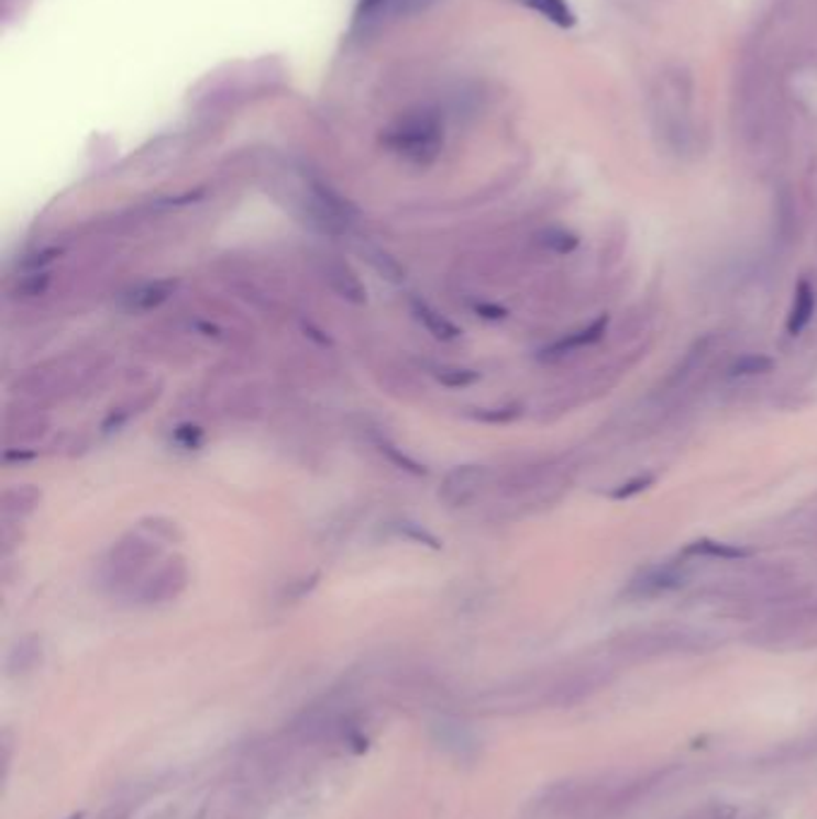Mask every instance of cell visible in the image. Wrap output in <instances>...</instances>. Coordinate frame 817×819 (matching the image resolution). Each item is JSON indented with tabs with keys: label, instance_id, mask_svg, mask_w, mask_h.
<instances>
[{
	"label": "cell",
	"instance_id": "cell-24",
	"mask_svg": "<svg viewBox=\"0 0 817 819\" xmlns=\"http://www.w3.org/2000/svg\"><path fill=\"white\" fill-rule=\"evenodd\" d=\"M99 819H130V812L125 808H109Z\"/></svg>",
	"mask_w": 817,
	"mask_h": 819
},
{
	"label": "cell",
	"instance_id": "cell-17",
	"mask_svg": "<svg viewBox=\"0 0 817 819\" xmlns=\"http://www.w3.org/2000/svg\"><path fill=\"white\" fill-rule=\"evenodd\" d=\"M479 379L477 372H471V369H444L439 374V381L446 384L451 388H459V386H471Z\"/></svg>",
	"mask_w": 817,
	"mask_h": 819
},
{
	"label": "cell",
	"instance_id": "cell-1",
	"mask_svg": "<svg viewBox=\"0 0 817 819\" xmlns=\"http://www.w3.org/2000/svg\"><path fill=\"white\" fill-rule=\"evenodd\" d=\"M384 144L415 166H430L444 146V120L430 109L408 111L386 130Z\"/></svg>",
	"mask_w": 817,
	"mask_h": 819
},
{
	"label": "cell",
	"instance_id": "cell-7",
	"mask_svg": "<svg viewBox=\"0 0 817 819\" xmlns=\"http://www.w3.org/2000/svg\"><path fill=\"white\" fill-rule=\"evenodd\" d=\"M173 288H176V284H173V280H156V284L140 286L137 290H132L128 295L125 307H128V310H132V312L156 310L158 305H164L170 298Z\"/></svg>",
	"mask_w": 817,
	"mask_h": 819
},
{
	"label": "cell",
	"instance_id": "cell-21",
	"mask_svg": "<svg viewBox=\"0 0 817 819\" xmlns=\"http://www.w3.org/2000/svg\"><path fill=\"white\" fill-rule=\"evenodd\" d=\"M48 286V274H34L30 280L24 284L26 295H42Z\"/></svg>",
	"mask_w": 817,
	"mask_h": 819
},
{
	"label": "cell",
	"instance_id": "cell-9",
	"mask_svg": "<svg viewBox=\"0 0 817 819\" xmlns=\"http://www.w3.org/2000/svg\"><path fill=\"white\" fill-rule=\"evenodd\" d=\"M518 3L534 10L544 20L561 26V30H568V26L575 24V12L571 10L566 0H518Z\"/></svg>",
	"mask_w": 817,
	"mask_h": 819
},
{
	"label": "cell",
	"instance_id": "cell-23",
	"mask_svg": "<svg viewBox=\"0 0 817 819\" xmlns=\"http://www.w3.org/2000/svg\"><path fill=\"white\" fill-rule=\"evenodd\" d=\"M382 3H384V0H360V5H357V18H360V20H365L367 15H372L374 10H379Z\"/></svg>",
	"mask_w": 817,
	"mask_h": 819
},
{
	"label": "cell",
	"instance_id": "cell-22",
	"mask_svg": "<svg viewBox=\"0 0 817 819\" xmlns=\"http://www.w3.org/2000/svg\"><path fill=\"white\" fill-rule=\"evenodd\" d=\"M475 310H477L479 317H485V319H504L506 317L504 307H497V305H477Z\"/></svg>",
	"mask_w": 817,
	"mask_h": 819
},
{
	"label": "cell",
	"instance_id": "cell-15",
	"mask_svg": "<svg viewBox=\"0 0 817 819\" xmlns=\"http://www.w3.org/2000/svg\"><path fill=\"white\" fill-rule=\"evenodd\" d=\"M369 262L386 280H391V284H400V280L406 278V272L400 268V264L394 257H388V254L382 252V250H372Z\"/></svg>",
	"mask_w": 817,
	"mask_h": 819
},
{
	"label": "cell",
	"instance_id": "cell-4",
	"mask_svg": "<svg viewBox=\"0 0 817 819\" xmlns=\"http://www.w3.org/2000/svg\"><path fill=\"white\" fill-rule=\"evenodd\" d=\"M324 274H327L329 286L336 290L343 300L353 302V305H365L367 302L365 284L360 280V276L347 264L329 262L327 268H324Z\"/></svg>",
	"mask_w": 817,
	"mask_h": 819
},
{
	"label": "cell",
	"instance_id": "cell-8",
	"mask_svg": "<svg viewBox=\"0 0 817 819\" xmlns=\"http://www.w3.org/2000/svg\"><path fill=\"white\" fill-rule=\"evenodd\" d=\"M813 314H815V290L808 280H801L794 290V305H792V312H788L786 331L792 335L803 333V329L810 324Z\"/></svg>",
	"mask_w": 817,
	"mask_h": 819
},
{
	"label": "cell",
	"instance_id": "cell-18",
	"mask_svg": "<svg viewBox=\"0 0 817 819\" xmlns=\"http://www.w3.org/2000/svg\"><path fill=\"white\" fill-rule=\"evenodd\" d=\"M398 530H400V534L408 536V540H412V542H420V544H427V546H432V549H439L441 546L434 534L422 530L420 525H415V522H400Z\"/></svg>",
	"mask_w": 817,
	"mask_h": 819
},
{
	"label": "cell",
	"instance_id": "cell-11",
	"mask_svg": "<svg viewBox=\"0 0 817 819\" xmlns=\"http://www.w3.org/2000/svg\"><path fill=\"white\" fill-rule=\"evenodd\" d=\"M38 662H42V644L36 640H22L8 656V674L24 676L26 671H32Z\"/></svg>",
	"mask_w": 817,
	"mask_h": 819
},
{
	"label": "cell",
	"instance_id": "cell-2",
	"mask_svg": "<svg viewBox=\"0 0 817 819\" xmlns=\"http://www.w3.org/2000/svg\"><path fill=\"white\" fill-rule=\"evenodd\" d=\"M487 475H489L487 467H482V465L453 467L451 473L444 477V482H441V489H439L441 501L453 508L471 503L479 494L482 485L487 482Z\"/></svg>",
	"mask_w": 817,
	"mask_h": 819
},
{
	"label": "cell",
	"instance_id": "cell-6",
	"mask_svg": "<svg viewBox=\"0 0 817 819\" xmlns=\"http://www.w3.org/2000/svg\"><path fill=\"white\" fill-rule=\"evenodd\" d=\"M607 327H609V317L605 314V317L595 319L590 327H585V329H581V331H575V333L568 335V339L554 343V345L549 347V351H544V353H546V357H561V355H566V353H571V351H578V347L593 345V343H597V341L605 339Z\"/></svg>",
	"mask_w": 817,
	"mask_h": 819
},
{
	"label": "cell",
	"instance_id": "cell-12",
	"mask_svg": "<svg viewBox=\"0 0 817 819\" xmlns=\"http://www.w3.org/2000/svg\"><path fill=\"white\" fill-rule=\"evenodd\" d=\"M374 441H377L379 453L386 455V458L391 461L396 467L406 469V473H410V475H427V467H424V465H420L418 461H412L410 455L404 453V449H398L396 443H391V441H388L386 436L379 434V436H374Z\"/></svg>",
	"mask_w": 817,
	"mask_h": 819
},
{
	"label": "cell",
	"instance_id": "cell-5",
	"mask_svg": "<svg viewBox=\"0 0 817 819\" xmlns=\"http://www.w3.org/2000/svg\"><path fill=\"white\" fill-rule=\"evenodd\" d=\"M410 307H412L415 319H418L420 324L434 335V339H439V341H455L461 335V329L455 327L453 321H449L444 314L437 312L434 307L427 305L424 300H412Z\"/></svg>",
	"mask_w": 817,
	"mask_h": 819
},
{
	"label": "cell",
	"instance_id": "cell-16",
	"mask_svg": "<svg viewBox=\"0 0 817 819\" xmlns=\"http://www.w3.org/2000/svg\"><path fill=\"white\" fill-rule=\"evenodd\" d=\"M654 485V475H638L633 479L623 482V485L616 487L611 491V499L614 501H626V499H633V496L642 494L645 489H650Z\"/></svg>",
	"mask_w": 817,
	"mask_h": 819
},
{
	"label": "cell",
	"instance_id": "cell-19",
	"mask_svg": "<svg viewBox=\"0 0 817 819\" xmlns=\"http://www.w3.org/2000/svg\"><path fill=\"white\" fill-rule=\"evenodd\" d=\"M176 441L180 443V446H183V449L192 451V449H199V446H202L205 434H202V429H197V427L185 424V427H180V429H178V432H176Z\"/></svg>",
	"mask_w": 817,
	"mask_h": 819
},
{
	"label": "cell",
	"instance_id": "cell-20",
	"mask_svg": "<svg viewBox=\"0 0 817 819\" xmlns=\"http://www.w3.org/2000/svg\"><path fill=\"white\" fill-rule=\"evenodd\" d=\"M520 414V408L518 406H508V408H497V410H489V412H477L479 420L485 422H511L516 420Z\"/></svg>",
	"mask_w": 817,
	"mask_h": 819
},
{
	"label": "cell",
	"instance_id": "cell-14",
	"mask_svg": "<svg viewBox=\"0 0 817 819\" xmlns=\"http://www.w3.org/2000/svg\"><path fill=\"white\" fill-rule=\"evenodd\" d=\"M540 243L556 254H571L575 247H578V237L568 231H561V228H549L540 235Z\"/></svg>",
	"mask_w": 817,
	"mask_h": 819
},
{
	"label": "cell",
	"instance_id": "cell-13",
	"mask_svg": "<svg viewBox=\"0 0 817 819\" xmlns=\"http://www.w3.org/2000/svg\"><path fill=\"white\" fill-rule=\"evenodd\" d=\"M774 369V359L768 355H743L731 365V377H758Z\"/></svg>",
	"mask_w": 817,
	"mask_h": 819
},
{
	"label": "cell",
	"instance_id": "cell-3",
	"mask_svg": "<svg viewBox=\"0 0 817 819\" xmlns=\"http://www.w3.org/2000/svg\"><path fill=\"white\" fill-rule=\"evenodd\" d=\"M432 741L459 762H473L479 745L475 733L463 721L451 717H441L432 723Z\"/></svg>",
	"mask_w": 817,
	"mask_h": 819
},
{
	"label": "cell",
	"instance_id": "cell-25",
	"mask_svg": "<svg viewBox=\"0 0 817 819\" xmlns=\"http://www.w3.org/2000/svg\"><path fill=\"white\" fill-rule=\"evenodd\" d=\"M68 819H85V817H82V812H77V815H70Z\"/></svg>",
	"mask_w": 817,
	"mask_h": 819
},
{
	"label": "cell",
	"instance_id": "cell-10",
	"mask_svg": "<svg viewBox=\"0 0 817 819\" xmlns=\"http://www.w3.org/2000/svg\"><path fill=\"white\" fill-rule=\"evenodd\" d=\"M686 556H713L721 561H743L750 556V549L736 546V544H725V542H715V540H698L683 549Z\"/></svg>",
	"mask_w": 817,
	"mask_h": 819
}]
</instances>
